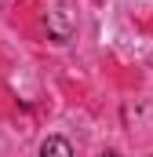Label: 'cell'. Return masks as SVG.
Instances as JSON below:
<instances>
[{
  "label": "cell",
  "mask_w": 153,
  "mask_h": 157,
  "mask_svg": "<svg viewBox=\"0 0 153 157\" xmlns=\"http://www.w3.org/2000/svg\"><path fill=\"white\" fill-rule=\"evenodd\" d=\"M102 157H120V154H113V150H110V154H102Z\"/></svg>",
  "instance_id": "7a4b0ae2"
},
{
  "label": "cell",
  "mask_w": 153,
  "mask_h": 157,
  "mask_svg": "<svg viewBox=\"0 0 153 157\" xmlns=\"http://www.w3.org/2000/svg\"><path fill=\"white\" fill-rule=\"evenodd\" d=\"M40 157H73V146H69L62 135H51V139H44Z\"/></svg>",
  "instance_id": "6da1fadb"
}]
</instances>
